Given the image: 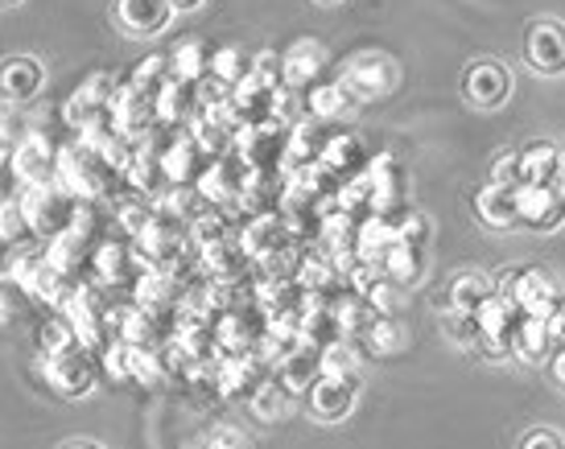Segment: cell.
Listing matches in <instances>:
<instances>
[{"label": "cell", "instance_id": "6da1fadb", "mask_svg": "<svg viewBox=\"0 0 565 449\" xmlns=\"http://www.w3.org/2000/svg\"><path fill=\"white\" fill-rule=\"evenodd\" d=\"M21 215H25V227L38 235H63L75 227V199L66 190L54 186H33L25 199H21Z\"/></svg>", "mask_w": 565, "mask_h": 449}, {"label": "cell", "instance_id": "7a4b0ae2", "mask_svg": "<svg viewBox=\"0 0 565 449\" xmlns=\"http://www.w3.org/2000/svg\"><path fill=\"white\" fill-rule=\"evenodd\" d=\"M285 149H289V132L281 120H265V125H248L236 132V157L248 170L273 173L285 165Z\"/></svg>", "mask_w": 565, "mask_h": 449}, {"label": "cell", "instance_id": "3957f363", "mask_svg": "<svg viewBox=\"0 0 565 449\" xmlns=\"http://www.w3.org/2000/svg\"><path fill=\"white\" fill-rule=\"evenodd\" d=\"M524 63L545 78L565 75V25L562 21H533V25L524 30Z\"/></svg>", "mask_w": 565, "mask_h": 449}, {"label": "cell", "instance_id": "277c9868", "mask_svg": "<svg viewBox=\"0 0 565 449\" xmlns=\"http://www.w3.org/2000/svg\"><path fill=\"white\" fill-rule=\"evenodd\" d=\"M46 379H50V387L63 392V396H87L95 384L92 355L83 351L79 342H75V346H63V351H46Z\"/></svg>", "mask_w": 565, "mask_h": 449}, {"label": "cell", "instance_id": "5b68a950", "mask_svg": "<svg viewBox=\"0 0 565 449\" xmlns=\"http://www.w3.org/2000/svg\"><path fill=\"white\" fill-rule=\"evenodd\" d=\"M268 384V363L265 359H252L244 351L227 355L223 363H215V387L227 400H252L260 387Z\"/></svg>", "mask_w": 565, "mask_h": 449}, {"label": "cell", "instance_id": "8992f818", "mask_svg": "<svg viewBox=\"0 0 565 449\" xmlns=\"http://www.w3.org/2000/svg\"><path fill=\"white\" fill-rule=\"evenodd\" d=\"M516 215L529 232H557L565 223V199L557 186H516Z\"/></svg>", "mask_w": 565, "mask_h": 449}, {"label": "cell", "instance_id": "52a82bcc", "mask_svg": "<svg viewBox=\"0 0 565 449\" xmlns=\"http://www.w3.org/2000/svg\"><path fill=\"white\" fill-rule=\"evenodd\" d=\"M343 87L351 92V99H384L396 87V63L388 54H360L355 63L347 66Z\"/></svg>", "mask_w": 565, "mask_h": 449}, {"label": "cell", "instance_id": "ba28073f", "mask_svg": "<svg viewBox=\"0 0 565 449\" xmlns=\"http://www.w3.org/2000/svg\"><path fill=\"white\" fill-rule=\"evenodd\" d=\"M462 92L471 99L479 111H495L508 104V95H512V75H508V66L503 63H491V58H479V63L467 66V75H462Z\"/></svg>", "mask_w": 565, "mask_h": 449}, {"label": "cell", "instance_id": "9c48e42d", "mask_svg": "<svg viewBox=\"0 0 565 449\" xmlns=\"http://www.w3.org/2000/svg\"><path fill=\"white\" fill-rule=\"evenodd\" d=\"M512 301L520 306L524 318H553L565 310V293L557 289V280L550 272H536V268H520Z\"/></svg>", "mask_w": 565, "mask_h": 449}, {"label": "cell", "instance_id": "30bf717a", "mask_svg": "<svg viewBox=\"0 0 565 449\" xmlns=\"http://www.w3.org/2000/svg\"><path fill=\"white\" fill-rule=\"evenodd\" d=\"M203 170H206V153L203 145L194 140V132H178L161 149V173H166L170 186H199Z\"/></svg>", "mask_w": 565, "mask_h": 449}, {"label": "cell", "instance_id": "8fae6325", "mask_svg": "<svg viewBox=\"0 0 565 449\" xmlns=\"http://www.w3.org/2000/svg\"><path fill=\"white\" fill-rule=\"evenodd\" d=\"M327 75V50L318 46V42H294V46L285 50L281 58V78L285 87H294V92H310L315 83H322Z\"/></svg>", "mask_w": 565, "mask_h": 449}, {"label": "cell", "instance_id": "7c38bea8", "mask_svg": "<svg viewBox=\"0 0 565 449\" xmlns=\"http://www.w3.org/2000/svg\"><path fill=\"white\" fill-rule=\"evenodd\" d=\"M244 178H248V165L239 157H220L199 178V194L211 206H232L239 199V190H244Z\"/></svg>", "mask_w": 565, "mask_h": 449}, {"label": "cell", "instance_id": "4fadbf2b", "mask_svg": "<svg viewBox=\"0 0 565 449\" xmlns=\"http://www.w3.org/2000/svg\"><path fill=\"white\" fill-rule=\"evenodd\" d=\"M355 408V379L343 375H318L310 384V413L318 420H343Z\"/></svg>", "mask_w": 565, "mask_h": 449}, {"label": "cell", "instance_id": "5bb4252c", "mask_svg": "<svg viewBox=\"0 0 565 449\" xmlns=\"http://www.w3.org/2000/svg\"><path fill=\"white\" fill-rule=\"evenodd\" d=\"M363 182H367V194H372V215H384V211L401 206V165L388 153L372 157L363 165Z\"/></svg>", "mask_w": 565, "mask_h": 449}, {"label": "cell", "instance_id": "9a60e30c", "mask_svg": "<svg viewBox=\"0 0 565 449\" xmlns=\"http://www.w3.org/2000/svg\"><path fill=\"white\" fill-rule=\"evenodd\" d=\"M178 13L170 0H116V17L128 33L137 38H153L170 25V17Z\"/></svg>", "mask_w": 565, "mask_h": 449}, {"label": "cell", "instance_id": "2e32d148", "mask_svg": "<svg viewBox=\"0 0 565 449\" xmlns=\"http://www.w3.org/2000/svg\"><path fill=\"white\" fill-rule=\"evenodd\" d=\"M520 186H557L562 178V149L550 145V140H533L520 149Z\"/></svg>", "mask_w": 565, "mask_h": 449}, {"label": "cell", "instance_id": "e0dca14e", "mask_svg": "<svg viewBox=\"0 0 565 449\" xmlns=\"http://www.w3.org/2000/svg\"><path fill=\"white\" fill-rule=\"evenodd\" d=\"M553 351H557V339H553L550 318H520L516 334H512V355L524 363H545Z\"/></svg>", "mask_w": 565, "mask_h": 449}, {"label": "cell", "instance_id": "ac0fdd59", "mask_svg": "<svg viewBox=\"0 0 565 449\" xmlns=\"http://www.w3.org/2000/svg\"><path fill=\"white\" fill-rule=\"evenodd\" d=\"M475 215L483 218L487 227H520V215H516V190L512 186H495V182H487L479 194H475Z\"/></svg>", "mask_w": 565, "mask_h": 449}, {"label": "cell", "instance_id": "d6986e66", "mask_svg": "<svg viewBox=\"0 0 565 449\" xmlns=\"http://www.w3.org/2000/svg\"><path fill=\"white\" fill-rule=\"evenodd\" d=\"M322 165H327L339 182H347V178L363 173V165H367V153H363L360 137H351V132H334V137H327V145H322Z\"/></svg>", "mask_w": 565, "mask_h": 449}, {"label": "cell", "instance_id": "ffe728a7", "mask_svg": "<svg viewBox=\"0 0 565 449\" xmlns=\"http://www.w3.org/2000/svg\"><path fill=\"white\" fill-rule=\"evenodd\" d=\"M355 108V99H351V92L343 87V78L339 83H315L310 92H306V111H310V120H339V116H347V111Z\"/></svg>", "mask_w": 565, "mask_h": 449}, {"label": "cell", "instance_id": "44dd1931", "mask_svg": "<svg viewBox=\"0 0 565 449\" xmlns=\"http://www.w3.org/2000/svg\"><path fill=\"white\" fill-rule=\"evenodd\" d=\"M42 66L33 63V58H9L4 71H0V92L4 99H13V104H25L33 95L42 92Z\"/></svg>", "mask_w": 565, "mask_h": 449}, {"label": "cell", "instance_id": "7402d4cb", "mask_svg": "<svg viewBox=\"0 0 565 449\" xmlns=\"http://www.w3.org/2000/svg\"><path fill=\"white\" fill-rule=\"evenodd\" d=\"M380 272L388 280H396L401 289L408 285H417L425 277V256L417 244H393V248L384 252V260H380Z\"/></svg>", "mask_w": 565, "mask_h": 449}, {"label": "cell", "instance_id": "603a6c76", "mask_svg": "<svg viewBox=\"0 0 565 449\" xmlns=\"http://www.w3.org/2000/svg\"><path fill=\"white\" fill-rule=\"evenodd\" d=\"M479 318V330H483V339H512L516 334V325H520V306L516 301H508V297H487L483 301V310L475 313Z\"/></svg>", "mask_w": 565, "mask_h": 449}, {"label": "cell", "instance_id": "cb8c5ba5", "mask_svg": "<svg viewBox=\"0 0 565 449\" xmlns=\"http://www.w3.org/2000/svg\"><path fill=\"white\" fill-rule=\"evenodd\" d=\"M108 104H111V83L104 75H92L79 92H75V99L66 104V120H75L79 128L92 125V116H99Z\"/></svg>", "mask_w": 565, "mask_h": 449}, {"label": "cell", "instance_id": "d4e9b609", "mask_svg": "<svg viewBox=\"0 0 565 449\" xmlns=\"http://www.w3.org/2000/svg\"><path fill=\"white\" fill-rule=\"evenodd\" d=\"M487 297H495V280L483 277V272H462V277L450 285V310L458 313H479Z\"/></svg>", "mask_w": 565, "mask_h": 449}, {"label": "cell", "instance_id": "484cf974", "mask_svg": "<svg viewBox=\"0 0 565 449\" xmlns=\"http://www.w3.org/2000/svg\"><path fill=\"white\" fill-rule=\"evenodd\" d=\"M170 75L182 83H203L211 75V54L203 42H178L170 54Z\"/></svg>", "mask_w": 565, "mask_h": 449}, {"label": "cell", "instance_id": "4316f807", "mask_svg": "<svg viewBox=\"0 0 565 449\" xmlns=\"http://www.w3.org/2000/svg\"><path fill=\"white\" fill-rule=\"evenodd\" d=\"M330 313H334V322H339V330L343 334H367V325H372V306L363 301L360 293H339V297H330Z\"/></svg>", "mask_w": 565, "mask_h": 449}, {"label": "cell", "instance_id": "83f0119b", "mask_svg": "<svg viewBox=\"0 0 565 449\" xmlns=\"http://www.w3.org/2000/svg\"><path fill=\"white\" fill-rule=\"evenodd\" d=\"M363 342H367L372 355H396V351H405L408 346L405 322H396V318H372Z\"/></svg>", "mask_w": 565, "mask_h": 449}, {"label": "cell", "instance_id": "f1b7e54d", "mask_svg": "<svg viewBox=\"0 0 565 449\" xmlns=\"http://www.w3.org/2000/svg\"><path fill=\"white\" fill-rule=\"evenodd\" d=\"M363 367V351L355 342H330L322 346V375H343V379H355V372Z\"/></svg>", "mask_w": 565, "mask_h": 449}, {"label": "cell", "instance_id": "f546056e", "mask_svg": "<svg viewBox=\"0 0 565 449\" xmlns=\"http://www.w3.org/2000/svg\"><path fill=\"white\" fill-rule=\"evenodd\" d=\"M33 310V293L17 277H0V322H21Z\"/></svg>", "mask_w": 565, "mask_h": 449}, {"label": "cell", "instance_id": "4dcf8cb0", "mask_svg": "<svg viewBox=\"0 0 565 449\" xmlns=\"http://www.w3.org/2000/svg\"><path fill=\"white\" fill-rule=\"evenodd\" d=\"M211 75L220 78V83H227V87H236L239 78H248L252 75V63H248V54L236 46H223L211 54Z\"/></svg>", "mask_w": 565, "mask_h": 449}, {"label": "cell", "instance_id": "1f68e13d", "mask_svg": "<svg viewBox=\"0 0 565 449\" xmlns=\"http://www.w3.org/2000/svg\"><path fill=\"white\" fill-rule=\"evenodd\" d=\"M363 301L372 306V313H376V318H396V313L405 310V289H401L396 280L380 277L376 285L363 293Z\"/></svg>", "mask_w": 565, "mask_h": 449}, {"label": "cell", "instance_id": "d6a6232c", "mask_svg": "<svg viewBox=\"0 0 565 449\" xmlns=\"http://www.w3.org/2000/svg\"><path fill=\"white\" fill-rule=\"evenodd\" d=\"M252 417L256 420H281L285 417V408H289V392H285L277 379L273 384H265L256 396H252Z\"/></svg>", "mask_w": 565, "mask_h": 449}, {"label": "cell", "instance_id": "836d02e7", "mask_svg": "<svg viewBox=\"0 0 565 449\" xmlns=\"http://www.w3.org/2000/svg\"><path fill=\"white\" fill-rule=\"evenodd\" d=\"M166 78H170V58H145L141 66H137V75H132V87L137 92H145L149 99H158V92L166 87Z\"/></svg>", "mask_w": 565, "mask_h": 449}, {"label": "cell", "instance_id": "e575fe53", "mask_svg": "<svg viewBox=\"0 0 565 449\" xmlns=\"http://www.w3.org/2000/svg\"><path fill=\"white\" fill-rule=\"evenodd\" d=\"M161 372H166V367H161V355H153L149 346H128V375H132V379L158 384Z\"/></svg>", "mask_w": 565, "mask_h": 449}, {"label": "cell", "instance_id": "d590c367", "mask_svg": "<svg viewBox=\"0 0 565 449\" xmlns=\"http://www.w3.org/2000/svg\"><path fill=\"white\" fill-rule=\"evenodd\" d=\"M446 334H450V342H455V346H479V339H483L479 318H471V313H458V310L446 313Z\"/></svg>", "mask_w": 565, "mask_h": 449}, {"label": "cell", "instance_id": "8d00e7d4", "mask_svg": "<svg viewBox=\"0 0 565 449\" xmlns=\"http://www.w3.org/2000/svg\"><path fill=\"white\" fill-rule=\"evenodd\" d=\"M491 182L495 186H520V157L516 153H500L491 161Z\"/></svg>", "mask_w": 565, "mask_h": 449}, {"label": "cell", "instance_id": "74e56055", "mask_svg": "<svg viewBox=\"0 0 565 449\" xmlns=\"http://www.w3.org/2000/svg\"><path fill=\"white\" fill-rule=\"evenodd\" d=\"M21 132H25V125H21V111H17L13 99H4V104H0V145H13V140H21Z\"/></svg>", "mask_w": 565, "mask_h": 449}, {"label": "cell", "instance_id": "f35d334b", "mask_svg": "<svg viewBox=\"0 0 565 449\" xmlns=\"http://www.w3.org/2000/svg\"><path fill=\"white\" fill-rule=\"evenodd\" d=\"M17 182H21V173H17L13 153H4V149H0V202H13Z\"/></svg>", "mask_w": 565, "mask_h": 449}, {"label": "cell", "instance_id": "ab89813d", "mask_svg": "<svg viewBox=\"0 0 565 449\" xmlns=\"http://www.w3.org/2000/svg\"><path fill=\"white\" fill-rule=\"evenodd\" d=\"M520 449H565V437L557 429H533L520 441Z\"/></svg>", "mask_w": 565, "mask_h": 449}, {"label": "cell", "instance_id": "60d3db41", "mask_svg": "<svg viewBox=\"0 0 565 449\" xmlns=\"http://www.w3.org/2000/svg\"><path fill=\"white\" fill-rule=\"evenodd\" d=\"M479 351L487 359H508L512 355V339H479Z\"/></svg>", "mask_w": 565, "mask_h": 449}, {"label": "cell", "instance_id": "b9f144b4", "mask_svg": "<svg viewBox=\"0 0 565 449\" xmlns=\"http://www.w3.org/2000/svg\"><path fill=\"white\" fill-rule=\"evenodd\" d=\"M211 446H215V449H244L248 441H244V434H236V429H220Z\"/></svg>", "mask_w": 565, "mask_h": 449}, {"label": "cell", "instance_id": "7bdbcfd3", "mask_svg": "<svg viewBox=\"0 0 565 449\" xmlns=\"http://www.w3.org/2000/svg\"><path fill=\"white\" fill-rule=\"evenodd\" d=\"M550 375H553V384L565 387V346H557L550 355Z\"/></svg>", "mask_w": 565, "mask_h": 449}, {"label": "cell", "instance_id": "ee69618b", "mask_svg": "<svg viewBox=\"0 0 565 449\" xmlns=\"http://www.w3.org/2000/svg\"><path fill=\"white\" fill-rule=\"evenodd\" d=\"M9 264H13V252H9V239L0 235V277L9 272Z\"/></svg>", "mask_w": 565, "mask_h": 449}, {"label": "cell", "instance_id": "f6af8a7d", "mask_svg": "<svg viewBox=\"0 0 565 449\" xmlns=\"http://www.w3.org/2000/svg\"><path fill=\"white\" fill-rule=\"evenodd\" d=\"M173 9H178V13H194V9H199V4H203V0H170Z\"/></svg>", "mask_w": 565, "mask_h": 449}, {"label": "cell", "instance_id": "bcb514c9", "mask_svg": "<svg viewBox=\"0 0 565 449\" xmlns=\"http://www.w3.org/2000/svg\"><path fill=\"white\" fill-rule=\"evenodd\" d=\"M63 449H99V446H92V441H75V446H63Z\"/></svg>", "mask_w": 565, "mask_h": 449}, {"label": "cell", "instance_id": "7dc6e473", "mask_svg": "<svg viewBox=\"0 0 565 449\" xmlns=\"http://www.w3.org/2000/svg\"><path fill=\"white\" fill-rule=\"evenodd\" d=\"M13 4H21V0H0V9H13Z\"/></svg>", "mask_w": 565, "mask_h": 449}, {"label": "cell", "instance_id": "c3c4849f", "mask_svg": "<svg viewBox=\"0 0 565 449\" xmlns=\"http://www.w3.org/2000/svg\"><path fill=\"white\" fill-rule=\"evenodd\" d=\"M557 190H562V199H565V170H562V178H557Z\"/></svg>", "mask_w": 565, "mask_h": 449}, {"label": "cell", "instance_id": "681fc988", "mask_svg": "<svg viewBox=\"0 0 565 449\" xmlns=\"http://www.w3.org/2000/svg\"><path fill=\"white\" fill-rule=\"evenodd\" d=\"M318 4H339V0H318Z\"/></svg>", "mask_w": 565, "mask_h": 449}, {"label": "cell", "instance_id": "f907efd6", "mask_svg": "<svg viewBox=\"0 0 565 449\" xmlns=\"http://www.w3.org/2000/svg\"><path fill=\"white\" fill-rule=\"evenodd\" d=\"M562 170H565V153H562Z\"/></svg>", "mask_w": 565, "mask_h": 449}, {"label": "cell", "instance_id": "816d5d0a", "mask_svg": "<svg viewBox=\"0 0 565 449\" xmlns=\"http://www.w3.org/2000/svg\"><path fill=\"white\" fill-rule=\"evenodd\" d=\"M211 449H215V446H211Z\"/></svg>", "mask_w": 565, "mask_h": 449}]
</instances>
